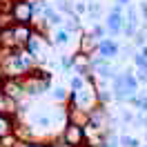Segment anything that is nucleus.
<instances>
[{"label": "nucleus", "instance_id": "39448f33", "mask_svg": "<svg viewBox=\"0 0 147 147\" xmlns=\"http://www.w3.org/2000/svg\"><path fill=\"white\" fill-rule=\"evenodd\" d=\"M2 134H7V120L0 118V136H2Z\"/></svg>", "mask_w": 147, "mask_h": 147}, {"label": "nucleus", "instance_id": "7ed1b4c3", "mask_svg": "<svg viewBox=\"0 0 147 147\" xmlns=\"http://www.w3.org/2000/svg\"><path fill=\"white\" fill-rule=\"evenodd\" d=\"M109 25H111V29H118L120 27V16H118V18H116V16H111V22H109Z\"/></svg>", "mask_w": 147, "mask_h": 147}, {"label": "nucleus", "instance_id": "f257e3e1", "mask_svg": "<svg viewBox=\"0 0 147 147\" xmlns=\"http://www.w3.org/2000/svg\"><path fill=\"white\" fill-rule=\"evenodd\" d=\"M67 138H69V140H71V143H76V140H78V138H80V131H78V129H71V131H69V134H67Z\"/></svg>", "mask_w": 147, "mask_h": 147}, {"label": "nucleus", "instance_id": "20e7f679", "mask_svg": "<svg viewBox=\"0 0 147 147\" xmlns=\"http://www.w3.org/2000/svg\"><path fill=\"white\" fill-rule=\"evenodd\" d=\"M100 49H102V54H111V51H114V47H111L109 42H105V45H102Z\"/></svg>", "mask_w": 147, "mask_h": 147}, {"label": "nucleus", "instance_id": "423d86ee", "mask_svg": "<svg viewBox=\"0 0 147 147\" xmlns=\"http://www.w3.org/2000/svg\"><path fill=\"white\" fill-rule=\"evenodd\" d=\"M18 36H20V38H27L29 31H27V29H18Z\"/></svg>", "mask_w": 147, "mask_h": 147}, {"label": "nucleus", "instance_id": "f03ea898", "mask_svg": "<svg viewBox=\"0 0 147 147\" xmlns=\"http://www.w3.org/2000/svg\"><path fill=\"white\" fill-rule=\"evenodd\" d=\"M27 13H29V11H27V7H18V9H16V16H18V18H25Z\"/></svg>", "mask_w": 147, "mask_h": 147}]
</instances>
